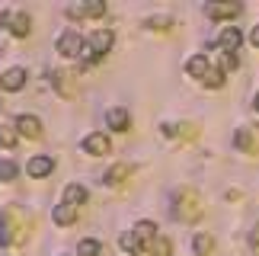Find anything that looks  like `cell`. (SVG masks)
<instances>
[{"label":"cell","mask_w":259,"mask_h":256,"mask_svg":"<svg viewBox=\"0 0 259 256\" xmlns=\"http://www.w3.org/2000/svg\"><path fill=\"white\" fill-rule=\"evenodd\" d=\"M240 42H243V35H240L237 26H227V29H221V35H218V48H221V52H237Z\"/></svg>","instance_id":"8992f818"},{"label":"cell","mask_w":259,"mask_h":256,"mask_svg":"<svg viewBox=\"0 0 259 256\" xmlns=\"http://www.w3.org/2000/svg\"><path fill=\"white\" fill-rule=\"evenodd\" d=\"M237 67H240V58H237L234 52H221V67H218V71L231 74V71H237Z\"/></svg>","instance_id":"d6986e66"},{"label":"cell","mask_w":259,"mask_h":256,"mask_svg":"<svg viewBox=\"0 0 259 256\" xmlns=\"http://www.w3.org/2000/svg\"><path fill=\"white\" fill-rule=\"evenodd\" d=\"M253 109H256V112H259V93H256V100H253Z\"/></svg>","instance_id":"4316f807"},{"label":"cell","mask_w":259,"mask_h":256,"mask_svg":"<svg viewBox=\"0 0 259 256\" xmlns=\"http://www.w3.org/2000/svg\"><path fill=\"white\" fill-rule=\"evenodd\" d=\"M83 151L90 157H103L109 151V138L103 132H93V135H87V141H83Z\"/></svg>","instance_id":"52a82bcc"},{"label":"cell","mask_w":259,"mask_h":256,"mask_svg":"<svg viewBox=\"0 0 259 256\" xmlns=\"http://www.w3.org/2000/svg\"><path fill=\"white\" fill-rule=\"evenodd\" d=\"M237 13H240V4H211V7H208V16H211V19L237 16Z\"/></svg>","instance_id":"e0dca14e"},{"label":"cell","mask_w":259,"mask_h":256,"mask_svg":"<svg viewBox=\"0 0 259 256\" xmlns=\"http://www.w3.org/2000/svg\"><path fill=\"white\" fill-rule=\"evenodd\" d=\"M112 42H115L112 29H96L93 38H90V45H87V58H90V61H99V58L112 48Z\"/></svg>","instance_id":"6da1fadb"},{"label":"cell","mask_w":259,"mask_h":256,"mask_svg":"<svg viewBox=\"0 0 259 256\" xmlns=\"http://www.w3.org/2000/svg\"><path fill=\"white\" fill-rule=\"evenodd\" d=\"M83 202H87V189H83L80 183H71V186L64 189V205H71V208H80Z\"/></svg>","instance_id":"8fae6325"},{"label":"cell","mask_w":259,"mask_h":256,"mask_svg":"<svg viewBox=\"0 0 259 256\" xmlns=\"http://www.w3.org/2000/svg\"><path fill=\"white\" fill-rule=\"evenodd\" d=\"M77 253H80V256H99V253H103V243H99V240H80Z\"/></svg>","instance_id":"ffe728a7"},{"label":"cell","mask_w":259,"mask_h":256,"mask_svg":"<svg viewBox=\"0 0 259 256\" xmlns=\"http://www.w3.org/2000/svg\"><path fill=\"white\" fill-rule=\"evenodd\" d=\"M52 170H55V157H48V154H38V157H32V160L26 163V173H29V176H35V180L48 176Z\"/></svg>","instance_id":"5b68a950"},{"label":"cell","mask_w":259,"mask_h":256,"mask_svg":"<svg viewBox=\"0 0 259 256\" xmlns=\"http://www.w3.org/2000/svg\"><path fill=\"white\" fill-rule=\"evenodd\" d=\"M106 13V4H83V7H67V16L77 19V16H103Z\"/></svg>","instance_id":"4fadbf2b"},{"label":"cell","mask_w":259,"mask_h":256,"mask_svg":"<svg viewBox=\"0 0 259 256\" xmlns=\"http://www.w3.org/2000/svg\"><path fill=\"white\" fill-rule=\"evenodd\" d=\"M205 83H208V87H224V74L218 71V67H211V71L205 74Z\"/></svg>","instance_id":"d4e9b609"},{"label":"cell","mask_w":259,"mask_h":256,"mask_svg":"<svg viewBox=\"0 0 259 256\" xmlns=\"http://www.w3.org/2000/svg\"><path fill=\"white\" fill-rule=\"evenodd\" d=\"M26 71L23 67H10L7 74H0V80H4V90H10V93H16V90H23L26 87Z\"/></svg>","instance_id":"ba28073f"},{"label":"cell","mask_w":259,"mask_h":256,"mask_svg":"<svg viewBox=\"0 0 259 256\" xmlns=\"http://www.w3.org/2000/svg\"><path fill=\"white\" fill-rule=\"evenodd\" d=\"M186 71L192 77H198V80H205V74L211 71V61H208V55H192L189 64H186Z\"/></svg>","instance_id":"30bf717a"},{"label":"cell","mask_w":259,"mask_h":256,"mask_svg":"<svg viewBox=\"0 0 259 256\" xmlns=\"http://www.w3.org/2000/svg\"><path fill=\"white\" fill-rule=\"evenodd\" d=\"M52 218H55V224L67 228V224H74V221H77V208H71V205H55Z\"/></svg>","instance_id":"5bb4252c"},{"label":"cell","mask_w":259,"mask_h":256,"mask_svg":"<svg viewBox=\"0 0 259 256\" xmlns=\"http://www.w3.org/2000/svg\"><path fill=\"white\" fill-rule=\"evenodd\" d=\"M0 26H10V32L16 38H23V35H29V29H32V19H29V13H4L0 16Z\"/></svg>","instance_id":"3957f363"},{"label":"cell","mask_w":259,"mask_h":256,"mask_svg":"<svg viewBox=\"0 0 259 256\" xmlns=\"http://www.w3.org/2000/svg\"><path fill=\"white\" fill-rule=\"evenodd\" d=\"M13 176H16V163H13V160H0V180L10 183Z\"/></svg>","instance_id":"603a6c76"},{"label":"cell","mask_w":259,"mask_h":256,"mask_svg":"<svg viewBox=\"0 0 259 256\" xmlns=\"http://www.w3.org/2000/svg\"><path fill=\"white\" fill-rule=\"evenodd\" d=\"M0 144H4V147H13L16 144V132H13V128L0 125Z\"/></svg>","instance_id":"cb8c5ba5"},{"label":"cell","mask_w":259,"mask_h":256,"mask_svg":"<svg viewBox=\"0 0 259 256\" xmlns=\"http://www.w3.org/2000/svg\"><path fill=\"white\" fill-rule=\"evenodd\" d=\"M176 202H179V208H176L179 218H186V221L202 218V205H198V195H195L192 189H183V192L176 195Z\"/></svg>","instance_id":"7a4b0ae2"},{"label":"cell","mask_w":259,"mask_h":256,"mask_svg":"<svg viewBox=\"0 0 259 256\" xmlns=\"http://www.w3.org/2000/svg\"><path fill=\"white\" fill-rule=\"evenodd\" d=\"M80 48H83V38H80V32H74V29H67V32L58 38V52H61L64 58H77Z\"/></svg>","instance_id":"277c9868"},{"label":"cell","mask_w":259,"mask_h":256,"mask_svg":"<svg viewBox=\"0 0 259 256\" xmlns=\"http://www.w3.org/2000/svg\"><path fill=\"white\" fill-rule=\"evenodd\" d=\"M132 234H135L138 243H141V240H151V243H154V240H157V224H154V221H138Z\"/></svg>","instance_id":"9a60e30c"},{"label":"cell","mask_w":259,"mask_h":256,"mask_svg":"<svg viewBox=\"0 0 259 256\" xmlns=\"http://www.w3.org/2000/svg\"><path fill=\"white\" fill-rule=\"evenodd\" d=\"M16 132L35 141V138H42V122H38L35 115H19V119H16Z\"/></svg>","instance_id":"9c48e42d"},{"label":"cell","mask_w":259,"mask_h":256,"mask_svg":"<svg viewBox=\"0 0 259 256\" xmlns=\"http://www.w3.org/2000/svg\"><path fill=\"white\" fill-rule=\"evenodd\" d=\"M250 42L259 48V26H253V32H250Z\"/></svg>","instance_id":"484cf974"},{"label":"cell","mask_w":259,"mask_h":256,"mask_svg":"<svg viewBox=\"0 0 259 256\" xmlns=\"http://www.w3.org/2000/svg\"><path fill=\"white\" fill-rule=\"evenodd\" d=\"M192 247H195V256H208L214 250V240L208 237V234H195V240H192Z\"/></svg>","instance_id":"ac0fdd59"},{"label":"cell","mask_w":259,"mask_h":256,"mask_svg":"<svg viewBox=\"0 0 259 256\" xmlns=\"http://www.w3.org/2000/svg\"><path fill=\"white\" fill-rule=\"evenodd\" d=\"M106 122H109V128H115V132H128V125H132V115H128V109H109Z\"/></svg>","instance_id":"7c38bea8"},{"label":"cell","mask_w":259,"mask_h":256,"mask_svg":"<svg viewBox=\"0 0 259 256\" xmlns=\"http://www.w3.org/2000/svg\"><path fill=\"white\" fill-rule=\"evenodd\" d=\"M125 176H132V166H128V163H115L112 170H109V173L103 176V183H109V186H118V183H125Z\"/></svg>","instance_id":"2e32d148"},{"label":"cell","mask_w":259,"mask_h":256,"mask_svg":"<svg viewBox=\"0 0 259 256\" xmlns=\"http://www.w3.org/2000/svg\"><path fill=\"white\" fill-rule=\"evenodd\" d=\"M151 256H170V240H166V237H157L154 247H151Z\"/></svg>","instance_id":"7402d4cb"},{"label":"cell","mask_w":259,"mask_h":256,"mask_svg":"<svg viewBox=\"0 0 259 256\" xmlns=\"http://www.w3.org/2000/svg\"><path fill=\"white\" fill-rule=\"evenodd\" d=\"M0 243H4V247H7V243H13V234H10V218H7L4 211H0Z\"/></svg>","instance_id":"44dd1931"}]
</instances>
